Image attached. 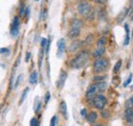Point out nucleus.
Wrapping results in <instances>:
<instances>
[{"instance_id": "obj_1", "label": "nucleus", "mask_w": 133, "mask_h": 126, "mask_svg": "<svg viewBox=\"0 0 133 126\" xmlns=\"http://www.w3.org/2000/svg\"><path fill=\"white\" fill-rule=\"evenodd\" d=\"M89 58H90L89 51H87V50H82V51H80V52L72 60V62H71V67H72L73 69H76V70L81 69V68H83L84 66L88 63Z\"/></svg>"}, {"instance_id": "obj_2", "label": "nucleus", "mask_w": 133, "mask_h": 126, "mask_svg": "<svg viewBox=\"0 0 133 126\" xmlns=\"http://www.w3.org/2000/svg\"><path fill=\"white\" fill-rule=\"evenodd\" d=\"M78 8V12L84 16L85 18H87L88 21H93L94 18V10L91 6V4L87 1H81L78 3L77 5Z\"/></svg>"}, {"instance_id": "obj_3", "label": "nucleus", "mask_w": 133, "mask_h": 126, "mask_svg": "<svg viewBox=\"0 0 133 126\" xmlns=\"http://www.w3.org/2000/svg\"><path fill=\"white\" fill-rule=\"evenodd\" d=\"M81 28H82V22L81 20H78V18H74L72 21V24H71V29L68 33V36L69 38L71 39H75L79 36L80 32H81Z\"/></svg>"}, {"instance_id": "obj_4", "label": "nucleus", "mask_w": 133, "mask_h": 126, "mask_svg": "<svg viewBox=\"0 0 133 126\" xmlns=\"http://www.w3.org/2000/svg\"><path fill=\"white\" fill-rule=\"evenodd\" d=\"M109 68V61L107 59H97L94 63H93V72L98 74L104 72L107 69Z\"/></svg>"}, {"instance_id": "obj_5", "label": "nucleus", "mask_w": 133, "mask_h": 126, "mask_svg": "<svg viewBox=\"0 0 133 126\" xmlns=\"http://www.w3.org/2000/svg\"><path fill=\"white\" fill-rule=\"evenodd\" d=\"M92 103H93V106L97 110L102 111L107 105V97L102 95H96L92 98Z\"/></svg>"}, {"instance_id": "obj_6", "label": "nucleus", "mask_w": 133, "mask_h": 126, "mask_svg": "<svg viewBox=\"0 0 133 126\" xmlns=\"http://www.w3.org/2000/svg\"><path fill=\"white\" fill-rule=\"evenodd\" d=\"M97 92H99V90H98V87H97V84L95 83V84H92V85H90L89 86V88L87 89V91H86V97L87 98H93Z\"/></svg>"}, {"instance_id": "obj_7", "label": "nucleus", "mask_w": 133, "mask_h": 126, "mask_svg": "<svg viewBox=\"0 0 133 126\" xmlns=\"http://www.w3.org/2000/svg\"><path fill=\"white\" fill-rule=\"evenodd\" d=\"M66 50V40L64 38H61L58 41H57V58H62L64 52Z\"/></svg>"}, {"instance_id": "obj_8", "label": "nucleus", "mask_w": 133, "mask_h": 126, "mask_svg": "<svg viewBox=\"0 0 133 126\" xmlns=\"http://www.w3.org/2000/svg\"><path fill=\"white\" fill-rule=\"evenodd\" d=\"M66 73L65 71H61V74H59V78H58V81H57V87L58 88H63L64 85H65V82H66Z\"/></svg>"}, {"instance_id": "obj_9", "label": "nucleus", "mask_w": 133, "mask_h": 126, "mask_svg": "<svg viewBox=\"0 0 133 126\" xmlns=\"http://www.w3.org/2000/svg\"><path fill=\"white\" fill-rule=\"evenodd\" d=\"M97 117H98L97 113H96V112H93V111L86 115V119H87V121H88L89 123H94V122L97 120Z\"/></svg>"}, {"instance_id": "obj_10", "label": "nucleus", "mask_w": 133, "mask_h": 126, "mask_svg": "<svg viewBox=\"0 0 133 126\" xmlns=\"http://www.w3.org/2000/svg\"><path fill=\"white\" fill-rule=\"evenodd\" d=\"M81 45H82V41L77 40V41H75L74 43L71 44V46H70V48H69V50H70L71 52H77V50L80 48Z\"/></svg>"}, {"instance_id": "obj_11", "label": "nucleus", "mask_w": 133, "mask_h": 126, "mask_svg": "<svg viewBox=\"0 0 133 126\" xmlns=\"http://www.w3.org/2000/svg\"><path fill=\"white\" fill-rule=\"evenodd\" d=\"M124 119H125L127 122L133 119V109L132 108H127V109L125 110V113H124Z\"/></svg>"}, {"instance_id": "obj_12", "label": "nucleus", "mask_w": 133, "mask_h": 126, "mask_svg": "<svg viewBox=\"0 0 133 126\" xmlns=\"http://www.w3.org/2000/svg\"><path fill=\"white\" fill-rule=\"evenodd\" d=\"M59 112L64 115V117H65V119H68V111H66V102H62L61 104H59Z\"/></svg>"}, {"instance_id": "obj_13", "label": "nucleus", "mask_w": 133, "mask_h": 126, "mask_svg": "<svg viewBox=\"0 0 133 126\" xmlns=\"http://www.w3.org/2000/svg\"><path fill=\"white\" fill-rule=\"evenodd\" d=\"M125 31H126V36H125V40H124V45H128L130 42V32H129V28H128V24H125Z\"/></svg>"}, {"instance_id": "obj_14", "label": "nucleus", "mask_w": 133, "mask_h": 126, "mask_svg": "<svg viewBox=\"0 0 133 126\" xmlns=\"http://www.w3.org/2000/svg\"><path fill=\"white\" fill-rule=\"evenodd\" d=\"M29 82L30 84H36L38 82V73L36 71H33L30 75V78H29Z\"/></svg>"}, {"instance_id": "obj_15", "label": "nucleus", "mask_w": 133, "mask_h": 126, "mask_svg": "<svg viewBox=\"0 0 133 126\" xmlns=\"http://www.w3.org/2000/svg\"><path fill=\"white\" fill-rule=\"evenodd\" d=\"M41 100H40V97L39 96H37L36 98H35V103H34V112L35 113H38L40 109H41Z\"/></svg>"}, {"instance_id": "obj_16", "label": "nucleus", "mask_w": 133, "mask_h": 126, "mask_svg": "<svg viewBox=\"0 0 133 126\" xmlns=\"http://www.w3.org/2000/svg\"><path fill=\"white\" fill-rule=\"evenodd\" d=\"M104 51H105L104 46H97L96 50H95V52L93 53V55H94L95 58H100V56L104 53Z\"/></svg>"}, {"instance_id": "obj_17", "label": "nucleus", "mask_w": 133, "mask_h": 126, "mask_svg": "<svg viewBox=\"0 0 133 126\" xmlns=\"http://www.w3.org/2000/svg\"><path fill=\"white\" fill-rule=\"evenodd\" d=\"M18 28H19V20H18L17 16H16V17L14 18V21H12V24H11V28H10V29L18 30Z\"/></svg>"}, {"instance_id": "obj_18", "label": "nucleus", "mask_w": 133, "mask_h": 126, "mask_svg": "<svg viewBox=\"0 0 133 126\" xmlns=\"http://www.w3.org/2000/svg\"><path fill=\"white\" fill-rule=\"evenodd\" d=\"M96 84H97V87H98V90H99V92H102V91H104V90L107 89V87H108V84H107L104 81H102V82H97Z\"/></svg>"}, {"instance_id": "obj_19", "label": "nucleus", "mask_w": 133, "mask_h": 126, "mask_svg": "<svg viewBox=\"0 0 133 126\" xmlns=\"http://www.w3.org/2000/svg\"><path fill=\"white\" fill-rule=\"evenodd\" d=\"M28 92H29V87L25 88V90H24V92H23V95H22V97H21V99H19V105H22V104L24 103V100H25L26 96L28 95Z\"/></svg>"}, {"instance_id": "obj_20", "label": "nucleus", "mask_w": 133, "mask_h": 126, "mask_svg": "<svg viewBox=\"0 0 133 126\" xmlns=\"http://www.w3.org/2000/svg\"><path fill=\"white\" fill-rule=\"evenodd\" d=\"M121 67H122V61L120 60V61L117 62L116 65H115V67H114V73H118V72L120 71Z\"/></svg>"}, {"instance_id": "obj_21", "label": "nucleus", "mask_w": 133, "mask_h": 126, "mask_svg": "<svg viewBox=\"0 0 133 126\" xmlns=\"http://www.w3.org/2000/svg\"><path fill=\"white\" fill-rule=\"evenodd\" d=\"M127 11H126V9H124L123 11H122V14H120V16H119V17H118V23H120V22H122L123 20H124V17L127 16Z\"/></svg>"}, {"instance_id": "obj_22", "label": "nucleus", "mask_w": 133, "mask_h": 126, "mask_svg": "<svg viewBox=\"0 0 133 126\" xmlns=\"http://www.w3.org/2000/svg\"><path fill=\"white\" fill-rule=\"evenodd\" d=\"M104 79H105V76H95L93 78V81L97 83V82H102Z\"/></svg>"}, {"instance_id": "obj_23", "label": "nucleus", "mask_w": 133, "mask_h": 126, "mask_svg": "<svg viewBox=\"0 0 133 126\" xmlns=\"http://www.w3.org/2000/svg\"><path fill=\"white\" fill-rule=\"evenodd\" d=\"M30 126H39V121H38L36 118L31 119V121H30Z\"/></svg>"}, {"instance_id": "obj_24", "label": "nucleus", "mask_w": 133, "mask_h": 126, "mask_svg": "<svg viewBox=\"0 0 133 126\" xmlns=\"http://www.w3.org/2000/svg\"><path fill=\"white\" fill-rule=\"evenodd\" d=\"M104 44H105V38L104 37L100 38L99 40L97 41V46H104Z\"/></svg>"}, {"instance_id": "obj_25", "label": "nucleus", "mask_w": 133, "mask_h": 126, "mask_svg": "<svg viewBox=\"0 0 133 126\" xmlns=\"http://www.w3.org/2000/svg\"><path fill=\"white\" fill-rule=\"evenodd\" d=\"M126 107H127V108H131V107H133V95L127 100V103H126Z\"/></svg>"}, {"instance_id": "obj_26", "label": "nucleus", "mask_w": 133, "mask_h": 126, "mask_svg": "<svg viewBox=\"0 0 133 126\" xmlns=\"http://www.w3.org/2000/svg\"><path fill=\"white\" fill-rule=\"evenodd\" d=\"M131 81H132V74H130V75H129V78H128L126 81H125V82H124V87H127V86H128V85L131 83Z\"/></svg>"}, {"instance_id": "obj_27", "label": "nucleus", "mask_w": 133, "mask_h": 126, "mask_svg": "<svg viewBox=\"0 0 133 126\" xmlns=\"http://www.w3.org/2000/svg\"><path fill=\"white\" fill-rule=\"evenodd\" d=\"M56 122H57V117L56 116H53L50 120V126H55L56 125Z\"/></svg>"}, {"instance_id": "obj_28", "label": "nucleus", "mask_w": 133, "mask_h": 126, "mask_svg": "<svg viewBox=\"0 0 133 126\" xmlns=\"http://www.w3.org/2000/svg\"><path fill=\"white\" fill-rule=\"evenodd\" d=\"M50 99V92H46V95H45V104H47Z\"/></svg>"}, {"instance_id": "obj_29", "label": "nucleus", "mask_w": 133, "mask_h": 126, "mask_svg": "<svg viewBox=\"0 0 133 126\" xmlns=\"http://www.w3.org/2000/svg\"><path fill=\"white\" fill-rule=\"evenodd\" d=\"M107 1H108V0H95V2H96L97 4H101V5H102V4H105Z\"/></svg>"}, {"instance_id": "obj_30", "label": "nucleus", "mask_w": 133, "mask_h": 126, "mask_svg": "<svg viewBox=\"0 0 133 126\" xmlns=\"http://www.w3.org/2000/svg\"><path fill=\"white\" fill-rule=\"evenodd\" d=\"M101 115H102V117H103V118H109V115H110V114H109V113H108L107 111H104V112L102 111Z\"/></svg>"}, {"instance_id": "obj_31", "label": "nucleus", "mask_w": 133, "mask_h": 126, "mask_svg": "<svg viewBox=\"0 0 133 126\" xmlns=\"http://www.w3.org/2000/svg\"><path fill=\"white\" fill-rule=\"evenodd\" d=\"M6 52H9L7 48H0V53H6Z\"/></svg>"}, {"instance_id": "obj_32", "label": "nucleus", "mask_w": 133, "mask_h": 126, "mask_svg": "<svg viewBox=\"0 0 133 126\" xmlns=\"http://www.w3.org/2000/svg\"><path fill=\"white\" fill-rule=\"evenodd\" d=\"M25 10H26V9H25V8H24V6L22 5V6H21V8H19V15H21V16H23V15H24V12H25Z\"/></svg>"}, {"instance_id": "obj_33", "label": "nucleus", "mask_w": 133, "mask_h": 126, "mask_svg": "<svg viewBox=\"0 0 133 126\" xmlns=\"http://www.w3.org/2000/svg\"><path fill=\"white\" fill-rule=\"evenodd\" d=\"M30 56H31V52H28V53L26 54V62H28V61L30 60Z\"/></svg>"}, {"instance_id": "obj_34", "label": "nucleus", "mask_w": 133, "mask_h": 126, "mask_svg": "<svg viewBox=\"0 0 133 126\" xmlns=\"http://www.w3.org/2000/svg\"><path fill=\"white\" fill-rule=\"evenodd\" d=\"M81 115H82L83 117H86V109H82V110H81Z\"/></svg>"}, {"instance_id": "obj_35", "label": "nucleus", "mask_w": 133, "mask_h": 126, "mask_svg": "<svg viewBox=\"0 0 133 126\" xmlns=\"http://www.w3.org/2000/svg\"><path fill=\"white\" fill-rule=\"evenodd\" d=\"M127 126H133V119L127 122Z\"/></svg>"}, {"instance_id": "obj_36", "label": "nucleus", "mask_w": 133, "mask_h": 126, "mask_svg": "<svg viewBox=\"0 0 133 126\" xmlns=\"http://www.w3.org/2000/svg\"><path fill=\"white\" fill-rule=\"evenodd\" d=\"M94 126H103L102 124H96V125H94Z\"/></svg>"}, {"instance_id": "obj_37", "label": "nucleus", "mask_w": 133, "mask_h": 126, "mask_svg": "<svg viewBox=\"0 0 133 126\" xmlns=\"http://www.w3.org/2000/svg\"><path fill=\"white\" fill-rule=\"evenodd\" d=\"M0 108H1V105H0Z\"/></svg>"}, {"instance_id": "obj_38", "label": "nucleus", "mask_w": 133, "mask_h": 126, "mask_svg": "<svg viewBox=\"0 0 133 126\" xmlns=\"http://www.w3.org/2000/svg\"><path fill=\"white\" fill-rule=\"evenodd\" d=\"M132 89H133V86H132Z\"/></svg>"}, {"instance_id": "obj_39", "label": "nucleus", "mask_w": 133, "mask_h": 126, "mask_svg": "<svg viewBox=\"0 0 133 126\" xmlns=\"http://www.w3.org/2000/svg\"><path fill=\"white\" fill-rule=\"evenodd\" d=\"M132 35H133V32H132Z\"/></svg>"}]
</instances>
